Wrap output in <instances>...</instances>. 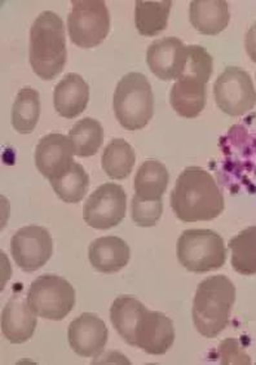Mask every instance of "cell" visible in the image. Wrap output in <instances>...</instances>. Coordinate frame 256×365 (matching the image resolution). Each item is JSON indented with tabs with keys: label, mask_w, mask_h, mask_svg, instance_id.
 <instances>
[{
	"label": "cell",
	"mask_w": 256,
	"mask_h": 365,
	"mask_svg": "<svg viewBox=\"0 0 256 365\" xmlns=\"http://www.w3.org/2000/svg\"><path fill=\"white\" fill-rule=\"evenodd\" d=\"M171 207L181 222L195 223L217 218L225 204L213 175L202 168L190 166L176 180L171 193Z\"/></svg>",
	"instance_id": "cell-1"
},
{
	"label": "cell",
	"mask_w": 256,
	"mask_h": 365,
	"mask_svg": "<svg viewBox=\"0 0 256 365\" xmlns=\"http://www.w3.org/2000/svg\"><path fill=\"white\" fill-rule=\"evenodd\" d=\"M66 58V36L63 20L55 12L44 11L35 19L30 30V65L41 79L52 81L61 74Z\"/></svg>",
	"instance_id": "cell-2"
},
{
	"label": "cell",
	"mask_w": 256,
	"mask_h": 365,
	"mask_svg": "<svg viewBox=\"0 0 256 365\" xmlns=\"http://www.w3.org/2000/svg\"><path fill=\"white\" fill-rule=\"evenodd\" d=\"M235 302V287L224 274L202 281L193 299V323L198 333L215 338L227 328Z\"/></svg>",
	"instance_id": "cell-3"
},
{
	"label": "cell",
	"mask_w": 256,
	"mask_h": 365,
	"mask_svg": "<svg viewBox=\"0 0 256 365\" xmlns=\"http://www.w3.org/2000/svg\"><path fill=\"white\" fill-rule=\"evenodd\" d=\"M114 114L127 131H138L149 123L154 114V95L148 78L128 73L118 82L113 98Z\"/></svg>",
	"instance_id": "cell-4"
},
{
	"label": "cell",
	"mask_w": 256,
	"mask_h": 365,
	"mask_svg": "<svg viewBox=\"0 0 256 365\" xmlns=\"http://www.w3.org/2000/svg\"><path fill=\"white\" fill-rule=\"evenodd\" d=\"M181 266L194 272L206 274L225 264L227 247L222 236L211 230H187L176 246Z\"/></svg>",
	"instance_id": "cell-5"
},
{
	"label": "cell",
	"mask_w": 256,
	"mask_h": 365,
	"mask_svg": "<svg viewBox=\"0 0 256 365\" xmlns=\"http://www.w3.org/2000/svg\"><path fill=\"white\" fill-rule=\"evenodd\" d=\"M26 299L38 317L60 322L74 309L76 290L61 276L42 274L31 282Z\"/></svg>",
	"instance_id": "cell-6"
},
{
	"label": "cell",
	"mask_w": 256,
	"mask_h": 365,
	"mask_svg": "<svg viewBox=\"0 0 256 365\" xmlns=\"http://www.w3.org/2000/svg\"><path fill=\"white\" fill-rule=\"evenodd\" d=\"M68 17L70 39L81 48H93L111 31V14L103 0H74Z\"/></svg>",
	"instance_id": "cell-7"
},
{
	"label": "cell",
	"mask_w": 256,
	"mask_h": 365,
	"mask_svg": "<svg viewBox=\"0 0 256 365\" xmlns=\"http://www.w3.org/2000/svg\"><path fill=\"white\" fill-rule=\"evenodd\" d=\"M214 98L219 109L232 117L252 110L256 91L251 76L241 68L228 66L215 82Z\"/></svg>",
	"instance_id": "cell-8"
},
{
	"label": "cell",
	"mask_w": 256,
	"mask_h": 365,
	"mask_svg": "<svg viewBox=\"0 0 256 365\" xmlns=\"http://www.w3.org/2000/svg\"><path fill=\"white\" fill-rule=\"evenodd\" d=\"M127 209L125 190L116 182H105L91 195L83 206V219L96 230H111L122 223Z\"/></svg>",
	"instance_id": "cell-9"
},
{
	"label": "cell",
	"mask_w": 256,
	"mask_h": 365,
	"mask_svg": "<svg viewBox=\"0 0 256 365\" xmlns=\"http://www.w3.org/2000/svg\"><path fill=\"white\" fill-rule=\"evenodd\" d=\"M52 252V237L41 225L22 227L11 240V254L17 266L25 272H34L46 266Z\"/></svg>",
	"instance_id": "cell-10"
},
{
	"label": "cell",
	"mask_w": 256,
	"mask_h": 365,
	"mask_svg": "<svg viewBox=\"0 0 256 365\" xmlns=\"http://www.w3.org/2000/svg\"><path fill=\"white\" fill-rule=\"evenodd\" d=\"M135 347L149 355H165L175 342L173 320L158 311L146 309L135 328Z\"/></svg>",
	"instance_id": "cell-11"
},
{
	"label": "cell",
	"mask_w": 256,
	"mask_h": 365,
	"mask_svg": "<svg viewBox=\"0 0 256 365\" xmlns=\"http://www.w3.org/2000/svg\"><path fill=\"white\" fill-rule=\"evenodd\" d=\"M76 149L69 136L46 135L35 149L36 169L48 180L65 174L74 163Z\"/></svg>",
	"instance_id": "cell-12"
},
{
	"label": "cell",
	"mask_w": 256,
	"mask_h": 365,
	"mask_svg": "<svg viewBox=\"0 0 256 365\" xmlns=\"http://www.w3.org/2000/svg\"><path fill=\"white\" fill-rule=\"evenodd\" d=\"M146 61L158 79L175 81L180 77L187 63V46L175 36L154 41L146 52Z\"/></svg>",
	"instance_id": "cell-13"
},
{
	"label": "cell",
	"mask_w": 256,
	"mask_h": 365,
	"mask_svg": "<svg viewBox=\"0 0 256 365\" xmlns=\"http://www.w3.org/2000/svg\"><path fill=\"white\" fill-rule=\"evenodd\" d=\"M108 328L96 314L84 312L69 325L68 338L73 351L83 358H97L108 342Z\"/></svg>",
	"instance_id": "cell-14"
},
{
	"label": "cell",
	"mask_w": 256,
	"mask_h": 365,
	"mask_svg": "<svg viewBox=\"0 0 256 365\" xmlns=\"http://www.w3.org/2000/svg\"><path fill=\"white\" fill-rule=\"evenodd\" d=\"M36 314L22 295H14L1 314V331L11 344H20L29 341L36 328Z\"/></svg>",
	"instance_id": "cell-15"
},
{
	"label": "cell",
	"mask_w": 256,
	"mask_h": 365,
	"mask_svg": "<svg viewBox=\"0 0 256 365\" xmlns=\"http://www.w3.org/2000/svg\"><path fill=\"white\" fill-rule=\"evenodd\" d=\"M131 249L125 240L117 236H105L92 241L88 249L91 266L101 274L119 272L128 264Z\"/></svg>",
	"instance_id": "cell-16"
},
{
	"label": "cell",
	"mask_w": 256,
	"mask_h": 365,
	"mask_svg": "<svg viewBox=\"0 0 256 365\" xmlns=\"http://www.w3.org/2000/svg\"><path fill=\"white\" fill-rule=\"evenodd\" d=\"M90 100V87L76 73H69L57 83L53 93L56 112L73 120L86 110Z\"/></svg>",
	"instance_id": "cell-17"
},
{
	"label": "cell",
	"mask_w": 256,
	"mask_h": 365,
	"mask_svg": "<svg viewBox=\"0 0 256 365\" xmlns=\"http://www.w3.org/2000/svg\"><path fill=\"white\" fill-rule=\"evenodd\" d=\"M206 85L198 78L188 76L178 78L170 93L173 110L188 120L198 117L206 106Z\"/></svg>",
	"instance_id": "cell-18"
},
{
	"label": "cell",
	"mask_w": 256,
	"mask_h": 365,
	"mask_svg": "<svg viewBox=\"0 0 256 365\" xmlns=\"http://www.w3.org/2000/svg\"><path fill=\"white\" fill-rule=\"evenodd\" d=\"M189 19L203 36H217L227 29L230 20L228 3L224 0H193Z\"/></svg>",
	"instance_id": "cell-19"
},
{
	"label": "cell",
	"mask_w": 256,
	"mask_h": 365,
	"mask_svg": "<svg viewBox=\"0 0 256 365\" xmlns=\"http://www.w3.org/2000/svg\"><path fill=\"white\" fill-rule=\"evenodd\" d=\"M170 180L166 166L160 161L144 162L135 176V196L145 201L162 200Z\"/></svg>",
	"instance_id": "cell-20"
},
{
	"label": "cell",
	"mask_w": 256,
	"mask_h": 365,
	"mask_svg": "<svg viewBox=\"0 0 256 365\" xmlns=\"http://www.w3.org/2000/svg\"><path fill=\"white\" fill-rule=\"evenodd\" d=\"M145 309V306L131 295H121L111 304V324L130 346L135 344V328Z\"/></svg>",
	"instance_id": "cell-21"
},
{
	"label": "cell",
	"mask_w": 256,
	"mask_h": 365,
	"mask_svg": "<svg viewBox=\"0 0 256 365\" xmlns=\"http://www.w3.org/2000/svg\"><path fill=\"white\" fill-rule=\"evenodd\" d=\"M173 7L171 0L146 1L138 0L135 7V25L140 36H155L167 28Z\"/></svg>",
	"instance_id": "cell-22"
},
{
	"label": "cell",
	"mask_w": 256,
	"mask_h": 365,
	"mask_svg": "<svg viewBox=\"0 0 256 365\" xmlns=\"http://www.w3.org/2000/svg\"><path fill=\"white\" fill-rule=\"evenodd\" d=\"M41 115V98L31 87H24L17 93L12 106V126L20 134L34 131Z\"/></svg>",
	"instance_id": "cell-23"
},
{
	"label": "cell",
	"mask_w": 256,
	"mask_h": 365,
	"mask_svg": "<svg viewBox=\"0 0 256 365\" xmlns=\"http://www.w3.org/2000/svg\"><path fill=\"white\" fill-rule=\"evenodd\" d=\"M135 161L136 155L133 148L123 139H114L105 148L101 166L105 174L111 179L123 180L131 175Z\"/></svg>",
	"instance_id": "cell-24"
},
{
	"label": "cell",
	"mask_w": 256,
	"mask_h": 365,
	"mask_svg": "<svg viewBox=\"0 0 256 365\" xmlns=\"http://www.w3.org/2000/svg\"><path fill=\"white\" fill-rule=\"evenodd\" d=\"M232 267L243 276L256 274V225L247 227L229 241Z\"/></svg>",
	"instance_id": "cell-25"
},
{
	"label": "cell",
	"mask_w": 256,
	"mask_h": 365,
	"mask_svg": "<svg viewBox=\"0 0 256 365\" xmlns=\"http://www.w3.org/2000/svg\"><path fill=\"white\" fill-rule=\"evenodd\" d=\"M49 182L61 201L66 204H78L88 190L90 176L82 165L74 162L65 174L49 180Z\"/></svg>",
	"instance_id": "cell-26"
},
{
	"label": "cell",
	"mask_w": 256,
	"mask_h": 365,
	"mask_svg": "<svg viewBox=\"0 0 256 365\" xmlns=\"http://www.w3.org/2000/svg\"><path fill=\"white\" fill-rule=\"evenodd\" d=\"M69 138L78 157L96 155L104 140V130L101 123L93 118L78 120L69 131Z\"/></svg>",
	"instance_id": "cell-27"
},
{
	"label": "cell",
	"mask_w": 256,
	"mask_h": 365,
	"mask_svg": "<svg viewBox=\"0 0 256 365\" xmlns=\"http://www.w3.org/2000/svg\"><path fill=\"white\" fill-rule=\"evenodd\" d=\"M163 212V201H145L133 196L131 204V218L139 227H154Z\"/></svg>",
	"instance_id": "cell-28"
},
{
	"label": "cell",
	"mask_w": 256,
	"mask_h": 365,
	"mask_svg": "<svg viewBox=\"0 0 256 365\" xmlns=\"http://www.w3.org/2000/svg\"><path fill=\"white\" fill-rule=\"evenodd\" d=\"M217 355L222 364H251L249 355L245 354L242 347H240L238 341L233 338L222 341L219 346Z\"/></svg>",
	"instance_id": "cell-29"
},
{
	"label": "cell",
	"mask_w": 256,
	"mask_h": 365,
	"mask_svg": "<svg viewBox=\"0 0 256 365\" xmlns=\"http://www.w3.org/2000/svg\"><path fill=\"white\" fill-rule=\"evenodd\" d=\"M245 47L250 58L256 63V22L250 28L246 39H245Z\"/></svg>",
	"instance_id": "cell-30"
}]
</instances>
